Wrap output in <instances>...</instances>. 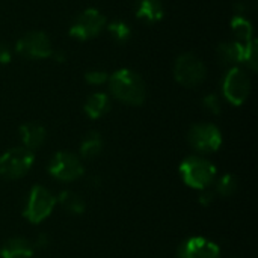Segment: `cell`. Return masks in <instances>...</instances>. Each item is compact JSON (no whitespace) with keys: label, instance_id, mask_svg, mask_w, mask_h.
I'll use <instances>...</instances> for the list:
<instances>
[{"label":"cell","instance_id":"1","mask_svg":"<svg viewBox=\"0 0 258 258\" xmlns=\"http://www.w3.org/2000/svg\"><path fill=\"white\" fill-rule=\"evenodd\" d=\"M109 91L118 101L128 106H141L147 98L144 79L130 68H121L109 74Z\"/></svg>","mask_w":258,"mask_h":258},{"label":"cell","instance_id":"8","mask_svg":"<svg viewBox=\"0 0 258 258\" xmlns=\"http://www.w3.org/2000/svg\"><path fill=\"white\" fill-rule=\"evenodd\" d=\"M106 26V17L95 8H88L80 12L70 26V35L79 41H88L100 35Z\"/></svg>","mask_w":258,"mask_h":258},{"label":"cell","instance_id":"13","mask_svg":"<svg viewBox=\"0 0 258 258\" xmlns=\"http://www.w3.org/2000/svg\"><path fill=\"white\" fill-rule=\"evenodd\" d=\"M33 245L23 237H12L0 248V258H32Z\"/></svg>","mask_w":258,"mask_h":258},{"label":"cell","instance_id":"5","mask_svg":"<svg viewBox=\"0 0 258 258\" xmlns=\"http://www.w3.org/2000/svg\"><path fill=\"white\" fill-rule=\"evenodd\" d=\"M47 171L56 181L73 183L85 174V166L77 154L70 151H57L50 159Z\"/></svg>","mask_w":258,"mask_h":258},{"label":"cell","instance_id":"6","mask_svg":"<svg viewBox=\"0 0 258 258\" xmlns=\"http://www.w3.org/2000/svg\"><path fill=\"white\" fill-rule=\"evenodd\" d=\"M251 92V79L240 67H231L222 80V95L233 106H242Z\"/></svg>","mask_w":258,"mask_h":258},{"label":"cell","instance_id":"19","mask_svg":"<svg viewBox=\"0 0 258 258\" xmlns=\"http://www.w3.org/2000/svg\"><path fill=\"white\" fill-rule=\"evenodd\" d=\"M231 30L237 36L239 42H248L252 39L254 27L245 15H234L231 18Z\"/></svg>","mask_w":258,"mask_h":258},{"label":"cell","instance_id":"4","mask_svg":"<svg viewBox=\"0 0 258 258\" xmlns=\"http://www.w3.org/2000/svg\"><path fill=\"white\" fill-rule=\"evenodd\" d=\"M35 154L24 147H15L0 156V177L6 180L23 178L33 166Z\"/></svg>","mask_w":258,"mask_h":258},{"label":"cell","instance_id":"28","mask_svg":"<svg viewBox=\"0 0 258 258\" xmlns=\"http://www.w3.org/2000/svg\"><path fill=\"white\" fill-rule=\"evenodd\" d=\"M51 56H53V59H56L57 62H65V59H67V56H65L63 51H54V50H53Z\"/></svg>","mask_w":258,"mask_h":258},{"label":"cell","instance_id":"9","mask_svg":"<svg viewBox=\"0 0 258 258\" xmlns=\"http://www.w3.org/2000/svg\"><path fill=\"white\" fill-rule=\"evenodd\" d=\"M187 141L189 145L201 154L215 153L222 145V133L215 124L200 122L189 128Z\"/></svg>","mask_w":258,"mask_h":258},{"label":"cell","instance_id":"2","mask_svg":"<svg viewBox=\"0 0 258 258\" xmlns=\"http://www.w3.org/2000/svg\"><path fill=\"white\" fill-rule=\"evenodd\" d=\"M180 177L183 183L195 190H204L213 186L215 180L218 178L216 166L201 157V156H189L180 163Z\"/></svg>","mask_w":258,"mask_h":258},{"label":"cell","instance_id":"3","mask_svg":"<svg viewBox=\"0 0 258 258\" xmlns=\"http://www.w3.org/2000/svg\"><path fill=\"white\" fill-rule=\"evenodd\" d=\"M54 206H56V197L48 189L35 184L24 201L23 216L30 224H39L53 213Z\"/></svg>","mask_w":258,"mask_h":258},{"label":"cell","instance_id":"11","mask_svg":"<svg viewBox=\"0 0 258 258\" xmlns=\"http://www.w3.org/2000/svg\"><path fill=\"white\" fill-rule=\"evenodd\" d=\"M178 258H221V249L209 239L190 237L180 246Z\"/></svg>","mask_w":258,"mask_h":258},{"label":"cell","instance_id":"10","mask_svg":"<svg viewBox=\"0 0 258 258\" xmlns=\"http://www.w3.org/2000/svg\"><path fill=\"white\" fill-rule=\"evenodd\" d=\"M17 53L30 60H38V59H47L51 57L53 53V45L50 38L39 30L29 32L24 36H21L17 42Z\"/></svg>","mask_w":258,"mask_h":258},{"label":"cell","instance_id":"24","mask_svg":"<svg viewBox=\"0 0 258 258\" xmlns=\"http://www.w3.org/2000/svg\"><path fill=\"white\" fill-rule=\"evenodd\" d=\"M85 80H86V83H89L92 86H100V85L107 83L109 74L106 71H101V70H91V71H86Z\"/></svg>","mask_w":258,"mask_h":258},{"label":"cell","instance_id":"25","mask_svg":"<svg viewBox=\"0 0 258 258\" xmlns=\"http://www.w3.org/2000/svg\"><path fill=\"white\" fill-rule=\"evenodd\" d=\"M215 198H216V194H215V190L213 189H204V190H200V197H198V203L201 204V206H204V207H209L210 204H213V201H215Z\"/></svg>","mask_w":258,"mask_h":258},{"label":"cell","instance_id":"22","mask_svg":"<svg viewBox=\"0 0 258 258\" xmlns=\"http://www.w3.org/2000/svg\"><path fill=\"white\" fill-rule=\"evenodd\" d=\"M251 71H257L258 67V41L257 39H251L248 42H245V48H243V62Z\"/></svg>","mask_w":258,"mask_h":258},{"label":"cell","instance_id":"21","mask_svg":"<svg viewBox=\"0 0 258 258\" xmlns=\"http://www.w3.org/2000/svg\"><path fill=\"white\" fill-rule=\"evenodd\" d=\"M107 30L116 42H127L132 36V27L122 20H113L107 24Z\"/></svg>","mask_w":258,"mask_h":258},{"label":"cell","instance_id":"18","mask_svg":"<svg viewBox=\"0 0 258 258\" xmlns=\"http://www.w3.org/2000/svg\"><path fill=\"white\" fill-rule=\"evenodd\" d=\"M56 204H59L67 213L74 215V216H79V215L85 213V210H86L85 200L73 190H62L56 197Z\"/></svg>","mask_w":258,"mask_h":258},{"label":"cell","instance_id":"12","mask_svg":"<svg viewBox=\"0 0 258 258\" xmlns=\"http://www.w3.org/2000/svg\"><path fill=\"white\" fill-rule=\"evenodd\" d=\"M18 133H20L23 147L30 150V151H35L39 147H42L45 139H47V130L44 128V125L36 124V122L23 124L20 127Z\"/></svg>","mask_w":258,"mask_h":258},{"label":"cell","instance_id":"15","mask_svg":"<svg viewBox=\"0 0 258 258\" xmlns=\"http://www.w3.org/2000/svg\"><path fill=\"white\" fill-rule=\"evenodd\" d=\"M109 109H110V98L104 92H95L89 95L83 106L86 116L91 119H98L104 116L109 112Z\"/></svg>","mask_w":258,"mask_h":258},{"label":"cell","instance_id":"23","mask_svg":"<svg viewBox=\"0 0 258 258\" xmlns=\"http://www.w3.org/2000/svg\"><path fill=\"white\" fill-rule=\"evenodd\" d=\"M203 107L212 113V115H219L222 112V103L221 98L216 94H209L203 98Z\"/></svg>","mask_w":258,"mask_h":258},{"label":"cell","instance_id":"14","mask_svg":"<svg viewBox=\"0 0 258 258\" xmlns=\"http://www.w3.org/2000/svg\"><path fill=\"white\" fill-rule=\"evenodd\" d=\"M243 48L245 42L239 41H227L218 47V59L222 65L237 67L243 62Z\"/></svg>","mask_w":258,"mask_h":258},{"label":"cell","instance_id":"17","mask_svg":"<svg viewBox=\"0 0 258 258\" xmlns=\"http://www.w3.org/2000/svg\"><path fill=\"white\" fill-rule=\"evenodd\" d=\"M103 151V138L98 132L95 130H91L88 132L82 142H80V150H79V154H80V159H85V160H92L95 157H98Z\"/></svg>","mask_w":258,"mask_h":258},{"label":"cell","instance_id":"27","mask_svg":"<svg viewBox=\"0 0 258 258\" xmlns=\"http://www.w3.org/2000/svg\"><path fill=\"white\" fill-rule=\"evenodd\" d=\"M48 243H50V239H48V236L47 234H39L36 239H35V242L32 243L33 245V248H45V246H48Z\"/></svg>","mask_w":258,"mask_h":258},{"label":"cell","instance_id":"26","mask_svg":"<svg viewBox=\"0 0 258 258\" xmlns=\"http://www.w3.org/2000/svg\"><path fill=\"white\" fill-rule=\"evenodd\" d=\"M11 50L6 44L0 42V65H5V63H9L11 62Z\"/></svg>","mask_w":258,"mask_h":258},{"label":"cell","instance_id":"20","mask_svg":"<svg viewBox=\"0 0 258 258\" xmlns=\"http://www.w3.org/2000/svg\"><path fill=\"white\" fill-rule=\"evenodd\" d=\"M215 194L219 195V197H224V198H228L231 195L236 194L237 190V186H239V181L237 178L233 175V174H224L222 177L216 178L215 180Z\"/></svg>","mask_w":258,"mask_h":258},{"label":"cell","instance_id":"7","mask_svg":"<svg viewBox=\"0 0 258 258\" xmlns=\"http://www.w3.org/2000/svg\"><path fill=\"white\" fill-rule=\"evenodd\" d=\"M206 76H207L206 65L198 56L192 53H184L175 60L174 77L181 86L186 88L200 86L206 80Z\"/></svg>","mask_w":258,"mask_h":258},{"label":"cell","instance_id":"16","mask_svg":"<svg viewBox=\"0 0 258 258\" xmlns=\"http://www.w3.org/2000/svg\"><path fill=\"white\" fill-rule=\"evenodd\" d=\"M136 17L148 23H156L163 18L162 0H136Z\"/></svg>","mask_w":258,"mask_h":258}]
</instances>
